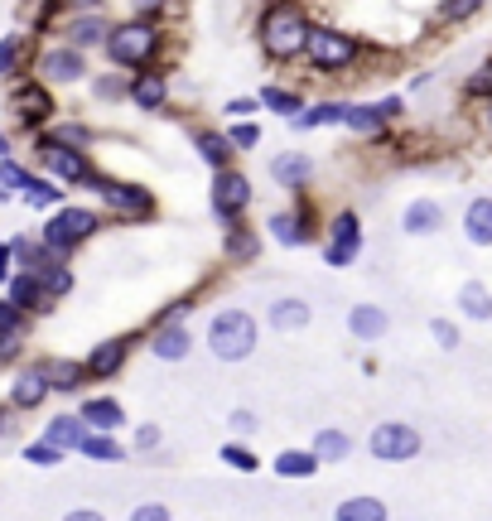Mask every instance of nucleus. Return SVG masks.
<instances>
[{
	"label": "nucleus",
	"instance_id": "55",
	"mask_svg": "<svg viewBox=\"0 0 492 521\" xmlns=\"http://www.w3.org/2000/svg\"><path fill=\"white\" fill-rule=\"evenodd\" d=\"M131 10H136V15H160L164 0H131Z\"/></svg>",
	"mask_w": 492,
	"mask_h": 521
},
{
	"label": "nucleus",
	"instance_id": "45",
	"mask_svg": "<svg viewBox=\"0 0 492 521\" xmlns=\"http://www.w3.org/2000/svg\"><path fill=\"white\" fill-rule=\"evenodd\" d=\"M25 459H29V464H39V468H54L58 459H63V449L49 444V439H39V444H29V449H25Z\"/></svg>",
	"mask_w": 492,
	"mask_h": 521
},
{
	"label": "nucleus",
	"instance_id": "2",
	"mask_svg": "<svg viewBox=\"0 0 492 521\" xmlns=\"http://www.w3.org/2000/svg\"><path fill=\"white\" fill-rule=\"evenodd\" d=\"M160 49V25H150V15H136L126 25L107 29V58L121 68H145Z\"/></svg>",
	"mask_w": 492,
	"mask_h": 521
},
{
	"label": "nucleus",
	"instance_id": "52",
	"mask_svg": "<svg viewBox=\"0 0 492 521\" xmlns=\"http://www.w3.org/2000/svg\"><path fill=\"white\" fill-rule=\"evenodd\" d=\"M160 444V425H140L136 430V449H155Z\"/></svg>",
	"mask_w": 492,
	"mask_h": 521
},
{
	"label": "nucleus",
	"instance_id": "6",
	"mask_svg": "<svg viewBox=\"0 0 492 521\" xmlns=\"http://www.w3.org/2000/svg\"><path fill=\"white\" fill-rule=\"evenodd\" d=\"M39 160H44V169H49L54 179H68V184H97V174H92V165L82 160L78 145L44 140V145H39Z\"/></svg>",
	"mask_w": 492,
	"mask_h": 521
},
{
	"label": "nucleus",
	"instance_id": "13",
	"mask_svg": "<svg viewBox=\"0 0 492 521\" xmlns=\"http://www.w3.org/2000/svg\"><path fill=\"white\" fill-rule=\"evenodd\" d=\"M401 227H406L410 237H435L439 227H444V208H439L435 198H415L401 213Z\"/></svg>",
	"mask_w": 492,
	"mask_h": 521
},
{
	"label": "nucleus",
	"instance_id": "46",
	"mask_svg": "<svg viewBox=\"0 0 492 521\" xmlns=\"http://www.w3.org/2000/svg\"><path fill=\"white\" fill-rule=\"evenodd\" d=\"M430 333H435V343L444 348V353H454V348H459V329H454L449 319H430Z\"/></svg>",
	"mask_w": 492,
	"mask_h": 521
},
{
	"label": "nucleus",
	"instance_id": "4",
	"mask_svg": "<svg viewBox=\"0 0 492 521\" xmlns=\"http://www.w3.org/2000/svg\"><path fill=\"white\" fill-rule=\"evenodd\" d=\"M304 58L319 68V73H343L357 63V44L333 25H314L309 29V44H304Z\"/></svg>",
	"mask_w": 492,
	"mask_h": 521
},
{
	"label": "nucleus",
	"instance_id": "38",
	"mask_svg": "<svg viewBox=\"0 0 492 521\" xmlns=\"http://www.w3.org/2000/svg\"><path fill=\"white\" fill-rule=\"evenodd\" d=\"M464 92H468V97H478V102H488V97H492V58L483 63V68H473V73H468Z\"/></svg>",
	"mask_w": 492,
	"mask_h": 521
},
{
	"label": "nucleus",
	"instance_id": "17",
	"mask_svg": "<svg viewBox=\"0 0 492 521\" xmlns=\"http://www.w3.org/2000/svg\"><path fill=\"white\" fill-rule=\"evenodd\" d=\"M386 329H391V319H386V309H377V304H357L353 314H348V333L362 338V343H377Z\"/></svg>",
	"mask_w": 492,
	"mask_h": 521
},
{
	"label": "nucleus",
	"instance_id": "27",
	"mask_svg": "<svg viewBox=\"0 0 492 521\" xmlns=\"http://www.w3.org/2000/svg\"><path fill=\"white\" fill-rule=\"evenodd\" d=\"M459 309H464L468 319H478V324H488V319H492V295H488V285H478V280H468L464 290H459Z\"/></svg>",
	"mask_w": 492,
	"mask_h": 521
},
{
	"label": "nucleus",
	"instance_id": "16",
	"mask_svg": "<svg viewBox=\"0 0 492 521\" xmlns=\"http://www.w3.org/2000/svg\"><path fill=\"white\" fill-rule=\"evenodd\" d=\"M266 319H271L275 333H300V329H309V304H304L300 295H285V300L271 304Z\"/></svg>",
	"mask_w": 492,
	"mask_h": 521
},
{
	"label": "nucleus",
	"instance_id": "23",
	"mask_svg": "<svg viewBox=\"0 0 492 521\" xmlns=\"http://www.w3.org/2000/svg\"><path fill=\"white\" fill-rule=\"evenodd\" d=\"M82 420H87V430H121L126 411H121L111 396H97V401H87V406H82Z\"/></svg>",
	"mask_w": 492,
	"mask_h": 521
},
{
	"label": "nucleus",
	"instance_id": "24",
	"mask_svg": "<svg viewBox=\"0 0 492 521\" xmlns=\"http://www.w3.org/2000/svg\"><path fill=\"white\" fill-rule=\"evenodd\" d=\"M266 227H271V237L280 247H304V242H309V222H304L300 213H275Z\"/></svg>",
	"mask_w": 492,
	"mask_h": 521
},
{
	"label": "nucleus",
	"instance_id": "8",
	"mask_svg": "<svg viewBox=\"0 0 492 521\" xmlns=\"http://www.w3.org/2000/svg\"><path fill=\"white\" fill-rule=\"evenodd\" d=\"M218 179H213V213H218L222 222H232L237 213H242L246 203H251V179L246 174H237V169H213Z\"/></svg>",
	"mask_w": 492,
	"mask_h": 521
},
{
	"label": "nucleus",
	"instance_id": "12",
	"mask_svg": "<svg viewBox=\"0 0 492 521\" xmlns=\"http://www.w3.org/2000/svg\"><path fill=\"white\" fill-rule=\"evenodd\" d=\"M39 73L49 83H82L87 78V63H82L78 49H49V54L39 58Z\"/></svg>",
	"mask_w": 492,
	"mask_h": 521
},
{
	"label": "nucleus",
	"instance_id": "3",
	"mask_svg": "<svg viewBox=\"0 0 492 521\" xmlns=\"http://www.w3.org/2000/svg\"><path fill=\"white\" fill-rule=\"evenodd\" d=\"M208 348H213V357H222V362L251 357L256 353V319H251L246 309H222V314H213V324H208Z\"/></svg>",
	"mask_w": 492,
	"mask_h": 521
},
{
	"label": "nucleus",
	"instance_id": "19",
	"mask_svg": "<svg viewBox=\"0 0 492 521\" xmlns=\"http://www.w3.org/2000/svg\"><path fill=\"white\" fill-rule=\"evenodd\" d=\"M164 97H169V87H164L160 73H145V68H136V78H131V102L145 111H160Z\"/></svg>",
	"mask_w": 492,
	"mask_h": 521
},
{
	"label": "nucleus",
	"instance_id": "41",
	"mask_svg": "<svg viewBox=\"0 0 492 521\" xmlns=\"http://www.w3.org/2000/svg\"><path fill=\"white\" fill-rule=\"evenodd\" d=\"M20 58H25V39H15V34H10V39H0V78H5V73H15V68H20Z\"/></svg>",
	"mask_w": 492,
	"mask_h": 521
},
{
	"label": "nucleus",
	"instance_id": "1",
	"mask_svg": "<svg viewBox=\"0 0 492 521\" xmlns=\"http://www.w3.org/2000/svg\"><path fill=\"white\" fill-rule=\"evenodd\" d=\"M309 20H304L300 5H271L266 20H261V49L271 58H300L309 44Z\"/></svg>",
	"mask_w": 492,
	"mask_h": 521
},
{
	"label": "nucleus",
	"instance_id": "11",
	"mask_svg": "<svg viewBox=\"0 0 492 521\" xmlns=\"http://www.w3.org/2000/svg\"><path fill=\"white\" fill-rule=\"evenodd\" d=\"M193 348V333L184 324H174V319H164L160 329L150 333V353L160 357V362H184Z\"/></svg>",
	"mask_w": 492,
	"mask_h": 521
},
{
	"label": "nucleus",
	"instance_id": "51",
	"mask_svg": "<svg viewBox=\"0 0 492 521\" xmlns=\"http://www.w3.org/2000/svg\"><path fill=\"white\" fill-rule=\"evenodd\" d=\"M169 517V507H160V502H140L136 507V521H164Z\"/></svg>",
	"mask_w": 492,
	"mask_h": 521
},
{
	"label": "nucleus",
	"instance_id": "31",
	"mask_svg": "<svg viewBox=\"0 0 492 521\" xmlns=\"http://www.w3.org/2000/svg\"><path fill=\"white\" fill-rule=\"evenodd\" d=\"M386 502L377 497H353V502H338V521H382Z\"/></svg>",
	"mask_w": 492,
	"mask_h": 521
},
{
	"label": "nucleus",
	"instance_id": "37",
	"mask_svg": "<svg viewBox=\"0 0 492 521\" xmlns=\"http://www.w3.org/2000/svg\"><path fill=\"white\" fill-rule=\"evenodd\" d=\"M222 464L237 468V473H256V468H261V459H256L246 444H222Z\"/></svg>",
	"mask_w": 492,
	"mask_h": 521
},
{
	"label": "nucleus",
	"instance_id": "28",
	"mask_svg": "<svg viewBox=\"0 0 492 521\" xmlns=\"http://www.w3.org/2000/svg\"><path fill=\"white\" fill-rule=\"evenodd\" d=\"M82 435H87V420H82V415H58L44 439H49V444H58V449H78Z\"/></svg>",
	"mask_w": 492,
	"mask_h": 521
},
{
	"label": "nucleus",
	"instance_id": "54",
	"mask_svg": "<svg viewBox=\"0 0 492 521\" xmlns=\"http://www.w3.org/2000/svg\"><path fill=\"white\" fill-rule=\"evenodd\" d=\"M232 430H242V435H246V430H256V415H251V411H232Z\"/></svg>",
	"mask_w": 492,
	"mask_h": 521
},
{
	"label": "nucleus",
	"instance_id": "33",
	"mask_svg": "<svg viewBox=\"0 0 492 521\" xmlns=\"http://www.w3.org/2000/svg\"><path fill=\"white\" fill-rule=\"evenodd\" d=\"M15 102H20V116H25L29 126H34V121H44V116L54 111V102H49V92H44V87H20V97H15Z\"/></svg>",
	"mask_w": 492,
	"mask_h": 521
},
{
	"label": "nucleus",
	"instance_id": "5",
	"mask_svg": "<svg viewBox=\"0 0 492 521\" xmlns=\"http://www.w3.org/2000/svg\"><path fill=\"white\" fill-rule=\"evenodd\" d=\"M97 222H102V218H97V213H87V208H58L54 218L44 222V242L68 256L78 242H87V237L97 232Z\"/></svg>",
	"mask_w": 492,
	"mask_h": 521
},
{
	"label": "nucleus",
	"instance_id": "36",
	"mask_svg": "<svg viewBox=\"0 0 492 521\" xmlns=\"http://www.w3.org/2000/svg\"><path fill=\"white\" fill-rule=\"evenodd\" d=\"M483 10V0H439V20H449V25H464Z\"/></svg>",
	"mask_w": 492,
	"mask_h": 521
},
{
	"label": "nucleus",
	"instance_id": "15",
	"mask_svg": "<svg viewBox=\"0 0 492 521\" xmlns=\"http://www.w3.org/2000/svg\"><path fill=\"white\" fill-rule=\"evenodd\" d=\"M309 174H314V160L300 155V150H285V155H275L271 160V179L280 184V189H304Z\"/></svg>",
	"mask_w": 492,
	"mask_h": 521
},
{
	"label": "nucleus",
	"instance_id": "20",
	"mask_svg": "<svg viewBox=\"0 0 492 521\" xmlns=\"http://www.w3.org/2000/svg\"><path fill=\"white\" fill-rule=\"evenodd\" d=\"M44 396H49V377H44V367H34V372H20V377H15V391H10V401H15L20 411H34Z\"/></svg>",
	"mask_w": 492,
	"mask_h": 521
},
{
	"label": "nucleus",
	"instance_id": "60",
	"mask_svg": "<svg viewBox=\"0 0 492 521\" xmlns=\"http://www.w3.org/2000/svg\"><path fill=\"white\" fill-rule=\"evenodd\" d=\"M0 430H5V415H0Z\"/></svg>",
	"mask_w": 492,
	"mask_h": 521
},
{
	"label": "nucleus",
	"instance_id": "44",
	"mask_svg": "<svg viewBox=\"0 0 492 521\" xmlns=\"http://www.w3.org/2000/svg\"><path fill=\"white\" fill-rule=\"evenodd\" d=\"M73 44H107V25H102V20H78V25H73Z\"/></svg>",
	"mask_w": 492,
	"mask_h": 521
},
{
	"label": "nucleus",
	"instance_id": "25",
	"mask_svg": "<svg viewBox=\"0 0 492 521\" xmlns=\"http://www.w3.org/2000/svg\"><path fill=\"white\" fill-rule=\"evenodd\" d=\"M193 145H198V155H203L213 169H227V165H232V150H237V145H232L227 136H218V131H198Z\"/></svg>",
	"mask_w": 492,
	"mask_h": 521
},
{
	"label": "nucleus",
	"instance_id": "10",
	"mask_svg": "<svg viewBox=\"0 0 492 521\" xmlns=\"http://www.w3.org/2000/svg\"><path fill=\"white\" fill-rule=\"evenodd\" d=\"M97 189H102V198H107V208H116L121 218H145L150 208H155V198L140 189V184H121V179H97Z\"/></svg>",
	"mask_w": 492,
	"mask_h": 521
},
{
	"label": "nucleus",
	"instance_id": "7",
	"mask_svg": "<svg viewBox=\"0 0 492 521\" xmlns=\"http://www.w3.org/2000/svg\"><path fill=\"white\" fill-rule=\"evenodd\" d=\"M372 454H377L382 464H406V459L420 454V435H415L410 425H401V420H386V425L372 430Z\"/></svg>",
	"mask_w": 492,
	"mask_h": 521
},
{
	"label": "nucleus",
	"instance_id": "42",
	"mask_svg": "<svg viewBox=\"0 0 492 521\" xmlns=\"http://www.w3.org/2000/svg\"><path fill=\"white\" fill-rule=\"evenodd\" d=\"M29 189V174L10 160H0V193H25Z\"/></svg>",
	"mask_w": 492,
	"mask_h": 521
},
{
	"label": "nucleus",
	"instance_id": "32",
	"mask_svg": "<svg viewBox=\"0 0 492 521\" xmlns=\"http://www.w3.org/2000/svg\"><path fill=\"white\" fill-rule=\"evenodd\" d=\"M261 107H271L275 116H300L304 102H300V92H285V87H261Z\"/></svg>",
	"mask_w": 492,
	"mask_h": 521
},
{
	"label": "nucleus",
	"instance_id": "9",
	"mask_svg": "<svg viewBox=\"0 0 492 521\" xmlns=\"http://www.w3.org/2000/svg\"><path fill=\"white\" fill-rule=\"evenodd\" d=\"M357 251H362V222L357 213H338L333 218V232H328V266H353Z\"/></svg>",
	"mask_w": 492,
	"mask_h": 521
},
{
	"label": "nucleus",
	"instance_id": "14",
	"mask_svg": "<svg viewBox=\"0 0 492 521\" xmlns=\"http://www.w3.org/2000/svg\"><path fill=\"white\" fill-rule=\"evenodd\" d=\"M126 353H131V338H111V343H97L82 367H87V377H116L126 367Z\"/></svg>",
	"mask_w": 492,
	"mask_h": 521
},
{
	"label": "nucleus",
	"instance_id": "57",
	"mask_svg": "<svg viewBox=\"0 0 492 521\" xmlns=\"http://www.w3.org/2000/svg\"><path fill=\"white\" fill-rule=\"evenodd\" d=\"M10 256H15V251L0 247V280H10Z\"/></svg>",
	"mask_w": 492,
	"mask_h": 521
},
{
	"label": "nucleus",
	"instance_id": "30",
	"mask_svg": "<svg viewBox=\"0 0 492 521\" xmlns=\"http://www.w3.org/2000/svg\"><path fill=\"white\" fill-rule=\"evenodd\" d=\"M44 377L54 391H78L82 377H87V367L82 362H44Z\"/></svg>",
	"mask_w": 492,
	"mask_h": 521
},
{
	"label": "nucleus",
	"instance_id": "35",
	"mask_svg": "<svg viewBox=\"0 0 492 521\" xmlns=\"http://www.w3.org/2000/svg\"><path fill=\"white\" fill-rule=\"evenodd\" d=\"M382 111L377 107H348V116H343V126H353L357 136H377V131H382Z\"/></svg>",
	"mask_w": 492,
	"mask_h": 521
},
{
	"label": "nucleus",
	"instance_id": "47",
	"mask_svg": "<svg viewBox=\"0 0 492 521\" xmlns=\"http://www.w3.org/2000/svg\"><path fill=\"white\" fill-rule=\"evenodd\" d=\"M227 140H232L237 150H251V145L261 140V126H251V121H242V126H232V131H227Z\"/></svg>",
	"mask_w": 492,
	"mask_h": 521
},
{
	"label": "nucleus",
	"instance_id": "26",
	"mask_svg": "<svg viewBox=\"0 0 492 521\" xmlns=\"http://www.w3.org/2000/svg\"><path fill=\"white\" fill-rule=\"evenodd\" d=\"M5 285H10V300L20 304V309H39V304H44V295H49V290H44V280H39L34 271L15 275V280H5Z\"/></svg>",
	"mask_w": 492,
	"mask_h": 521
},
{
	"label": "nucleus",
	"instance_id": "18",
	"mask_svg": "<svg viewBox=\"0 0 492 521\" xmlns=\"http://www.w3.org/2000/svg\"><path fill=\"white\" fill-rule=\"evenodd\" d=\"M464 237L473 247H492V198H473V203H468Z\"/></svg>",
	"mask_w": 492,
	"mask_h": 521
},
{
	"label": "nucleus",
	"instance_id": "58",
	"mask_svg": "<svg viewBox=\"0 0 492 521\" xmlns=\"http://www.w3.org/2000/svg\"><path fill=\"white\" fill-rule=\"evenodd\" d=\"M5 145H10V140H5V136H0V155H5Z\"/></svg>",
	"mask_w": 492,
	"mask_h": 521
},
{
	"label": "nucleus",
	"instance_id": "49",
	"mask_svg": "<svg viewBox=\"0 0 492 521\" xmlns=\"http://www.w3.org/2000/svg\"><path fill=\"white\" fill-rule=\"evenodd\" d=\"M97 97H102V102H116V97H131V83H121V78H102V83H97Z\"/></svg>",
	"mask_w": 492,
	"mask_h": 521
},
{
	"label": "nucleus",
	"instance_id": "34",
	"mask_svg": "<svg viewBox=\"0 0 492 521\" xmlns=\"http://www.w3.org/2000/svg\"><path fill=\"white\" fill-rule=\"evenodd\" d=\"M343 116H348V107H343V102H319V107L300 111L295 121H300V131H314V126H328V121H343Z\"/></svg>",
	"mask_w": 492,
	"mask_h": 521
},
{
	"label": "nucleus",
	"instance_id": "53",
	"mask_svg": "<svg viewBox=\"0 0 492 521\" xmlns=\"http://www.w3.org/2000/svg\"><path fill=\"white\" fill-rule=\"evenodd\" d=\"M256 107H261V97H232V102H227L232 116H246V111H256Z\"/></svg>",
	"mask_w": 492,
	"mask_h": 521
},
{
	"label": "nucleus",
	"instance_id": "21",
	"mask_svg": "<svg viewBox=\"0 0 492 521\" xmlns=\"http://www.w3.org/2000/svg\"><path fill=\"white\" fill-rule=\"evenodd\" d=\"M78 449L92 459V464H121V459H126V449L111 439V430H92V435H82Z\"/></svg>",
	"mask_w": 492,
	"mask_h": 521
},
{
	"label": "nucleus",
	"instance_id": "43",
	"mask_svg": "<svg viewBox=\"0 0 492 521\" xmlns=\"http://www.w3.org/2000/svg\"><path fill=\"white\" fill-rule=\"evenodd\" d=\"M25 329V309L15 300H0V338H10V333Z\"/></svg>",
	"mask_w": 492,
	"mask_h": 521
},
{
	"label": "nucleus",
	"instance_id": "59",
	"mask_svg": "<svg viewBox=\"0 0 492 521\" xmlns=\"http://www.w3.org/2000/svg\"><path fill=\"white\" fill-rule=\"evenodd\" d=\"M488 126H492V97H488Z\"/></svg>",
	"mask_w": 492,
	"mask_h": 521
},
{
	"label": "nucleus",
	"instance_id": "40",
	"mask_svg": "<svg viewBox=\"0 0 492 521\" xmlns=\"http://www.w3.org/2000/svg\"><path fill=\"white\" fill-rule=\"evenodd\" d=\"M39 280H44V290H49V295H68V290H73V275H68L63 261H54L49 271H39Z\"/></svg>",
	"mask_w": 492,
	"mask_h": 521
},
{
	"label": "nucleus",
	"instance_id": "56",
	"mask_svg": "<svg viewBox=\"0 0 492 521\" xmlns=\"http://www.w3.org/2000/svg\"><path fill=\"white\" fill-rule=\"evenodd\" d=\"M377 111H382V116H401V97H386V102H377Z\"/></svg>",
	"mask_w": 492,
	"mask_h": 521
},
{
	"label": "nucleus",
	"instance_id": "61",
	"mask_svg": "<svg viewBox=\"0 0 492 521\" xmlns=\"http://www.w3.org/2000/svg\"><path fill=\"white\" fill-rule=\"evenodd\" d=\"M0 353H5V348H0Z\"/></svg>",
	"mask_w": 492,
	"mask_h": 521
},
{
	"label": "nucleus",
	"instance_id": "39",
	"mask_svg": "<svg viewBox=\"0 0 492 521\" xmlns=\"http://www.w3.org/2000/svg\"><path fill=\"white\" fill-rule=\"evenodd\" d=\"M227 256H232V261H251V256H256V237L242 232V227H232V232H227Z\"/></svg>",
	"mask_w": 492,
	"mask_h": 521
},
{
	"label": "nucleus",
	"instance_id": "48",
	"mask_svg": "<svg viewBox=\"0 0 492 521\" xmlns=\"http://www.w3.org/2000/svg\"><path fill=\"white\" fill-rule=\"evenodd\" d=\"M25 198L34 203V208H49V203H58V189H49V184H34V179H29Z\"/></svg>",
	"mask_w": 492,
	"mask_h": 521
},
{
	"label": "nucleus",
	"instance_id": "50",
	"mask_svg": "<svg viewBox=\"0 0 492 521\" xmlns=\"http://www.w3.org/2000/svg\"><path fill=\"white\" fill-rule=\"evenodd\" d=\"M54 140H63V145H78V150H82V145H87L92 136H87V126H58Z\"/></svg>",
	"mask_w": 492,
	"mask_h": 521
},
{
	"label": "nucleus",
	"instance_id": "22",
	"mask_svg": "<svg viewBox=\"0 0 492 521\" xmlns=\"http://www.w3.org/2000/svg\"><path fill=\"white\" fill-rule=\"evenodd\" d=\"M309 449L319 454V464H343L348 449H353V435H348V430H319Z\"/></svg>",
	"mask_w": 492,
	"mask_h": 521
},
{
	"label": "nucleus",
	"instance_id": "29",
	"mask_svg": "<svg viewBox=\"0 0 492 521\" xmlns=\"http://www.w3.org/2000/svg\"><path fill=\"white\" fill-rule=\"evenodd\" d=\"M314 468H319V454H314V449H285V454L275 459V473H280V478H309Z\"/></svg>",
	"mask_w": 492,
	"mask_h": 521
}]
</instances>
